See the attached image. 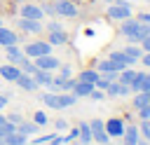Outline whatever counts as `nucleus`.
I'll list each match as a JSON object with an SVG mask.
<instances>
[{
  "label": "nucleus",
  "mask_w": 150,
  "mask_h": 145,
  "mask_svg": "<svg viewBox=\"0 0 150 145\" xmlns=\"http://www.w3.org/2000/svg\"><path fill=\"white\" fill-rule=\"evenodd\" d=\"M89 129H91V138H94V143H101V145L110 143V136H108V131H105V122L94 119V122H89Z\"/></svg>",
  "instance_id": "39448f33"
},
{
  "label": "nucleus",
  "mask_w": 150,
  "mask_h": 145,
  "mask_svg": "<svg viewBox=\"0 0 150 145\" xmlns=\"http://www.w3.org/2000/svg\"><path fill=\"white\" fill-rule=\"evenodd\" d=\"M7 122H12V124H19V122H21V115H14V112H12Z\"/></svg>",
  "instance_id": "ea45409f"
},
{
  "label": "nucleus",
  "mask_w": 150,
  "mask_h": 145,
  "mask_svg": "<svg viewBox=\"0 0 150 145\" xmlns=\"http://www.w3.org/2000/svg\"><path fill=\"white\" fill-rule=\"evenodd\" d=\"M66 126H68V124H66V119H59V122H56V129H59V131H63Z\"/></svg>",
  "instance_id": "37998d69"
},
{
  "label": "nucleus",
  "mask_w": 150,
  "mask_h": 145,
  "mask_svg": "<svg viewBox=\"0 0 150 145\" xmlns=\"http://www.w3.org/2000/svg\"><path fill=\"white\" fill-rule=\"evenodd\" d=\"M77 80H82V82H91V84H96V80H98V72H96V70H82Z\"/></svg>",
  "instance_id": "c85d7f7f"
},
{
  "label": "nucleus",
  "mask_w": 150,
  "mask_h": 145,
  "mask_svg": "<svg viewBox=\"0 0 150 145\" xmlns=\"http://www.w3.org/2000/svg\"><path fill=\"white\" fill-rule=\"evenodd\" d=\"M148 103H150V91H136V96H134V103H131V105H134L136 110H141V108H143V105H148Z\"/></svg>",
  "instance_id": "5701e85b"
},
{
  "label": "nucleus",
  "mask_w": 150,
  "mask_h": 145,
  "mask_svg": "<svg viewBox=\"0 0 150 145\" xmlns=\"http://www.w3.org/2000/svg\"><path fill=\"white\" fill-rule=\"evenodd\" d=\"M77 136H80V143H82V145L94 143V138H91V129H89V124H84V122L77 126Z\"/></svg>",
  "instance_id": "4be33fe9"
},
{
  "label": "nucleus",
  "mask_w": 150,
  "mask_h": 145,
  "mask_svg": "<svg viewBox=\"0 0 150 145\" xmlns=\"http://www.w3.org/2000/svg\"><path fill=\"white\" fill-rule=\"evenodd\" d=\"M105 145H108V143H105Z\"/></svg>",
  "instance_id": "6e6d98bb"
},
{
  "label": "nucleus",
  "mask_w": 150,
  "mask_h": 145,
  "mask_svg": "<svg viewBox=\"0 0 150 145\" xmlns=\"http://www.w3.org/2000/svg\"><path fill=\"white\" fill-rule=\"evenodd\" d=\"M150 33V23H141L136 19H124L122 21V35L129 40V42H141L145 35Z\"/></svg>",
  "instance_id": "f257e3e1"
},
{
  "label": "nucleus",
  "mask_w": 150,
  "mask_h": 145,
  "mask_svg": "<svg viewBox=\"0 0 150 145\" xmlns=\"http://www.w3.org/2000/svg\"><path fill=\"white\" fill-rule=\"evenodd\" d=\"M141 47H143V51H150V33L141 40Z\"/></svg>",
  "instance_id": "c9c22d12"
},
{
  "label": "nucleus",
  "mask_w": 150,
  "mask_h": 145,
  "mask_svg": "<svg viewBox=\"0 0 150 145\" xmlns=\"http://www.w3.org/2000/svg\"><path fill=\"white\" fill-rule=\"evenodd\" d=\"M138 115H141V119H150V103L143 105V108L138 110Z\"/></svg>",
  "instance_id": "72a5a7b5"
},
{
  "label": "nucleus",
  "mask_w": 150,
  "mask_h": 145,
  "mask_svg": "<svg viewBox=\"0 0 150 145\" xmlns=\"http://www.w3.org/2000/svg\"><path fill=\"white\" fill-rule=\"evenodd\" d=\"M124 126H127V124H124L122 119H108V122H105V131H108L110 138H122Z\"/></svg>",
  "instance_id": "1a4fd4ad"
},
{
  "label": "nucleus",
  "mask_w": 150,
  "mask_h": 145,
  "mask_svg": "<svg viewBox=\"0 0 150 145\" xmlns=\"http://www.w3.org/2000/svg\"><path fill=\"white\" fill-rule=\"evenodd\" d=\"M23 54L28 58H38V56H45V54H52V44L49 42H28L23 47Z\"/></svg>",
  "instance_id": "20e7f679"
},
{
  "label": "nucleus",
  "mask_w": 150,
  "mask_h": 145,
  "mask_svg": "<svg viewBox=\"0 0 150 145\" xmlns=\"http://www.w3.org/2000/svg\"><path fill=\"white\" fill-rule=\"evenodd\" d=\"M2 122H5V115H2V112H0V124H2Z\"/></svg>",
  "instance_id": "49530a36"
},
{
  "label": "nucleus",
  "mask_w": 150,
  "mask_h": 145,
  "mask_svg": "<svg viewBox=\"0 0 150 145\" xmlns=\"http://www.w3.org/2000/svg\"><path fill=\"white\" fill-rule=\"evenodd\" d=\"M33 122H35L38 126H45V124H47V115H45V112H35V117H33Z\"/></svg>",
  "instance_id": "7c9ffc66"
},
{
  "label": "nucleus",
  "mask_w": 150,
  "mask_h": 145,
  "mask_svg": "<svg viewBox=\"0 0 150 145\" xmlns=\"http://www.w3.org/2000/svg\"><path fill=\"white\" fill-rule=\"evenodd\" d=\"M40 9H42L45 14H54V5H52V2H45V5L40 7Z\"/></svg>",
  "instance_id": "e433bc0d"
},
{
  "label": "nucleus",
  "mask_w": 150,
  "mask_h": 145,
  "mask_svg": "<svg viewBox=\"0 0 150 145\" xmlns=\"http://www.w3.org/2000/svg\"><path fill=\"white\" fill-rule=\"evenodd\" d=\"M0 26H2V21H0Z\"/></svg>",
  "instance_id": "864d4df0"
},
{
  "label": "nucleus",
  "mask_w": 150,
  "mask_h": 145,
  "mask_svg": "<svg viewBox=\"0 0 150 145\" xmlns=\"http://www.w3.org/2000/svg\"><path fill=\"white\" fill-rule=\"evenodd\" d=\"M141 61H143V65H148V68H150V51H145V54L141 56Z\"/></svg>",
  "instance_id": "79ce46f5"
},
{
  "label": "nucleus",
  "mask_w": 150,
  "mask_h": 145,
  "mask_svg": "<svg viewBox=\"0 0 150 145\" xmlns=\"http://www.w3.org/2000/svg\"><path fill=\"white\" fill-rule=\"evenodd\" d=\"M5 105H7V96H2V94H0V110H2Z\"/></svg>",
  "instance_id": "c03bdc74"
},
{
  "label": "nucleus",
  "mask_w": 150,
  "mask_h": 145,
  "mask_svg": "<svg viewBox=\"0 0 150 145\" xmlns=\"http://www.w3.org/2000/svg\"><path fill=\"white\" fill-rule=\"evenodd\" d=\"M122 138H124V145H136V143H138V126H134V124L124 126Z\"/></svg>",
  "instance_id": "6ab92c4d"
},
{
  "label": "nucleus",
  "mask_w": 150,
  "mask_h": 145,
  "mask_svg": "<svg viewBox=\"0 0 150 145\" xmlns=\"http://www.w3.org/2000/svg\"><path fill=\"white\" fill-rule=\"evenodd\" d=\"M23 19H35V21H40L42 16H45V12L38 7V5H23L21 7V12H19Z\"/></svg>",
  "instance_id": "9b49d317"
},
{
  "label": "nucleus",
  "mask_w": 150,
  "mask_h": 145,
  "mask_svg": "<svg viewBox=\"0 0 150 145\" xmlns=\"http://www.w3.org/2000/svg\"><path fill=\"white\" fill-rule=\"evenodd\" d=\"M73 145H82V143H73Z\"/></svg>",
  "instance_id": "3c124183"
},
{
  "label": "nucleus",
  "mask_w": 150,
  "mask_h": 145,
  "mask_svg": "<svg viewBox=\"0 0 150 145\" xmlns=\"http://www.w3.org/2000/svg\"><path fill=\"white\" fill-rule=\"evenodd\" d=\"M47 30H61V23H56V21H49V23H47Z\"/></svg>",
  "instance_id": "58836bf2"
},
{
  "label": "nucleus",
  "mask_w": 150,
  "mask_h": 145,
  "mask_svg": "<svg viewBox=\"0 0 150 145\" xmlns=\"http://www.w3.org/2000/svg\"><path fill=\"white\" fill-rule=\"evenodd\" d=\"M94 91V84L91 82H82V80H75V87H73V94L80 98V96H89Z\"/></svg>",
  "instance_id": "a211bd4d"
},
{
  "label": "nucleus",
  "mask_w": 150,
  "mask_h": 145,
  "mask_svg": "<svg viewBox=\"0 0 150 145\" xmlns=\"http://www.w3.org/2000/svg\"><path fill=\"white\" fill-rule=\"evenodd\" d=\"M52 5H54V14L56 16H68V19L70 16H77V7L70 0H54Z\"/></svg>",
  "instance_id": "423d86ee"
},
{
  "label": "nucleus",
  "mask_w": 150,
  "mask_h": 145,
  "mask_svg": "<svg viewBox=\"0 0 150 145\" xmlns=\"http://www.w3.org/2000/svg\"><path fill=\"white\" fill-rule=\"evenodd\" d=\"M108 58H110V61H112L120 70H124V68H129V65H131V61L127 58V54H124V51H112Z\"/></svg>",
  "instance_id": "aec40b11"
},
{
  "label": "nucleus",
  "mask_w": 150,
  "mask_h": 145,
  "mask_svg": "<svg viewBox=\"0 0 150 145\" xmlns=\"http://www.w3.org/2000/svg\"><path fill=\"white\" fill-rule=\"evenodd\" d=\"M129 89H134V91H150V72H136V77L129 84Z\"/></svg>",
  "instance_id": "0eeeda50"
},
{
  "label": "nucleus",
  "mask_w": 150,
  "mask_h": 145,
  "mask_svg": "<svg viewBox=\"0 0 150 145\" xmlns=\"http://www.w3.org/2000/svg\"><path fill=\"white\" fill-rule=\"evenodd\" d=\"M105 2H115V0H105Z\"/></svg>",
  "instance_id": "8fccbe9b"
},
{
  "label": "nucleus",
  "mask_w": 150,
  "mask_h": 145,
  "mask_svg": "<svg viewBox=\"0 0 150 145\" xmlns=\"http://www.w3.org/2000/svg\"><path fill=\"white\" fill-rule=\"evenodd\" d=\"M19 28L23 30V33H42V23L40 21H35V19H19Z\"/></svg>",
  "instance_id": "f8f14e48"
},
{
  "label": "nucleus",
  "mask_w": 150,
  "mask_h": 145,
  "mask_svg": "<svg viewBox=\"0 0 150 145\" xmlns=\"http://www.w3.org/2000/svg\"><path fill=\"white\" fill-rule=\"evenodd\" d=\"M5 56H7V61H9V63L19 65V61H21L26 54H23V51H21L16 44H9V47H5Z\"/></svg>",
  "instance_id": "2eb2a0df"
},
{
  "label": "nucleus",
  "mask_w": 150,
  "mask_h": 145,
  "mask_svg": "<svg viewBox=\"0 0 150 145\" xmlns=\"http://www.w3.org/2000/svg\"><path fill=\"white\" fill-rule=\"evenodd\" d=\"M59 65H61L59 58L52 56V54H45V56H38V58H35V68H40V70H54V68H59Z\"/></svg>",
  "instance_id": "6e6552de"
},
{
  "label": "nucleus",
  "mask_w": 150,
  "mask_h": 145,
  "mask_svg": "<svg viewBox=\"0 0 150 145\" xmlns=\"http://www.w3.org/2000/svg\"><path fill=\"white\" fill-rule=\"evenodd\" d=\"M145 2H150V0H145Z\"/></svg>",
  "instance_id": "5fc2aeb1"
},
{
  "label": "nucleus",
  "mask_w": 150,
  "mask_h": 145,
  "mask_svg": "<svg viewBox=\"0 0 150 145\" xmlns=\"http://www.w3.org/2000/svg\"><path fill=\"white\" fill-rule=\"evenodd\" d=\"M98 72H101V75H103V72H120V68H117L110 58H105V61L98 63Z\"/></svg>",
  "instance_id": "cd10ccee"
},
{
  "label": "nucleus",
  "mask_w": 150,
  "mask_h": 145,
  "mask_svg": "<svg viewBox=\"0 0 150 145\" xmlns=\"http://www.w3.org/2000/svg\"><path fill=\"white\" fill-rule=\"evenodd\" d=\"M47 42H49V44H66V42H68V35H66L63 28H61V30H49Z\"/></svg>",
  "instance_id": "412c9836"
},
{
  "label": "nucleus",
  "mask_w": 150,
  "mask_h": 145,
  "mask_svg": "<svg viewBox=\"0 0 150 145\" xmlns=\"http://www.w3.org/2000/svg\"><path fill=\"white\" fill-rule=\"evenodd\" d=\"M136 145H150V143H148V140H138Z\"/></svg>",
  "instance_id": "a18cd8bd"
},
{
  "label": "nucleus",
  "mask_w": 150,
  "mask_h": 145,
  "mask_svg": "<svg viewBox=\"0 0 150 145\" xmlns=\"http://www.w3.org/2000/svg\"><path fill=\"white\" fill-rule=\"evenodd\" d=\"M59 68H61V65H59ZM70 75H73V70H70V68H68V65H63V68H61V70H59V77H63V80H68V77H70Z\"/></svg>",
  "instance_id": "473e14b6"
},
{
  "label": "nucleus",
  "mask_w": 150,
  "mask_h": 145,
  "mask_svg": "<svg viewBox=\"0 0 150 145\" xmlns=\"http://www.w3.org/2000/svg\"><path fill=\"white\" fill-rule=\"evenodd\" d=\"M75 101H77V96L75 94H56V91H49V94H45L42 96V103L47 105V108H54V110H63V108H70V105H75Z\"/></svg>",
  "instance_id": "f03ea898"
},
{
  "label": "nucleus",
  "mask_w": 150,
  "mask_h": 145,
  "mask_svg": "<svg viewBox=\"0 0 150 145\" xmlns=\"http://www.w3.org/2000/svg\"><path fill=\"white\" fill-rule=\"evenodd\" d=\"M33 80H35V84H38V87H49L54 77H52V70H40V68H35Z\"/></svg>",
  "instance_id": "ddd939ff"
},
{
  "label": "nucleus",
  "mask_w": 150,
  "mask_h": 145,
  "mask_svg": "<svg viewBox=\"0 0 150 145\" xmlns=\"http://www.w3.org/2000/svg\"><path fill=\"white\" fill-rule=\"evenodd\" d=\"M145 122H148V126H150V119H145Z\"/></svg>",
  "instance_id": "09e8293b"
},
{
  "label": "nucleus",
  "mask_w": 150,
  "mask_h": 145,
  "mask_svg": "<svg viewBox=\"0 0 150 145\" xmlns=\"http://www.w3.org/2000/svg\"><path fill=\"white\" fill-rule=\"evenodd\" d=\"M16 2H23V0H16Z\"/></svg>",
  "instance_id": "603ef678"
},
{
  "label": "nucleus",
  "mask_w": 150,
  "mask_h": 145,
  "mask_svg": "<svg viewBox=\"0 0 150 145\" xmlns=\"http://www.w3.org/2000/svg\"><path fill=\"white\" fill-rule=\"evenodd\" d=\"M122 51L127 54V58H129L131 63H134V61H138V58L143 56V51H141L138 47H134V44H129V47H127V49H122Z\"/></svg>",
  "instance_id": "bb28decb"
},
{
  "label": "nucleus",
  "mask_w": 150,
  "mask_h": 145,
  "mask_svg": "<svg viewBox=\"0 0 150 145\" xmlns=\"http://www.w3.org/2000/svg\"><path fill=\"white\" fill-rule=\"evenodd\" d=\"M23 70L19 68V65H14V63H5V65H0V75L7 80V82H16V77L21 75Z\"/></svg>",
  "instance_id": "9d476101"
},
{
  "label": "nucleus",
  "mask_w": 150,
  "mask_h": 145,
  "mask_svg": "<svg viewBox=\"0 0 150 145\" xmlns=\"http://www.w3.org/2000/svg\"><path fill=\"white\" fill-rule=\"evenodd\" d=\"M52 138H54V133H47V136H40V138H35L33 143H35V145H45V143H49Z\"/></svg>",
  "instance_id": "2f4dec72"
},
{
  "label": "nucleus",
  "mask_w": 150,
  "mask_h": 145,
  "mask_svg": "<svg viewBox=\"0 0 150 145\" xmlns=\"http://www.w3.org/2000/svg\"><path fill=\"white\" fill-rule=\"evenodd\" d=\"M129 91H131V89H129L127 84L117 82V80H115V82H110V84L105 87V94H108V96H127Z\"/></svg>",
  "instance_id": "4468645a"
},
{
  "label": "nucleus",
  "mask_w": 150,
  "mask_h": 145,
  "mask_svg": "<svg viewBox=\"0 0 150 145\" xmlns=\"http://www.w3.org/2000/svg\"><path fill=\"white\" fill-rule=\"evenodd\" d=\"M14 131H16V124H12V122H7V119L0 124V138H7V136L14 133Z\"/></svg>",
  "instance_id": "c756f323"
},
{
  "label": "nucleus",
  "mask_w": 150,
  "mask_h": 145,
  "mask_svg": "<svg viewBox=\"0 0 150 145\" xmlns=\"http://www.w3.org/2000/svg\"><path fill=\"white\" fill-rule=\"evenodd\" d=\"M136 21H141V23H150V14H138Z\"/></svg>",
  "instance_id": "a19ab883"
},
{
  "label": "nucleus",
  "mask_w": 150,
  "mask_h": 145,
  "mask_svg": "<svg viewBox=\"0 0 150 145\" xmlns=\"http://www.w3.org/2000/svg\"><path fill=\"white\" fill-rule=\"evenodd\" d=\"M134 77H136V70H129V68H124V70L117 72V82H122V84H127V87L134 82Z\"/></svg>",
  "instance_id": "a878e982"
},
{
  "label": "nucleus",
  "mask_w": 150,
  "mask_h": 145,
  "mask_svg": "<svg viewBox=\"0 0 150 145\" xmlns=\"http://www.w3.org/2000/svg\"><path fill=\"white\" fill-rule=\"evenodd\" d=\"M26 143H28V136H23L19 131H14V133H9L5 138V145H26Z\"/></svg>",
  "instance_id": "b1692460"
},
{
  "label": "nucleus",
  "mask_w": 150,
  "mask_h": 145,
  "mask_svg": "<svg viewBox=\"0 0 150 145\" xmlns=\"http://www.w3.org/2000/svg\"><path fill=\"white\" fill-rule=\"evenodd\" d=\"M0 145H5V138H0Z\"/></svg>",
  "instance_id": "de8ad7c7"
},
{
  "label": "nucleus",
  "mask_w": 150,
  "mask_h": 145,
  "mask_svg": "<svg viewBox=\"0 0 150 145\" xmlns=\"http://www.w3.org/2000/svg\"><path fill=\"white\" fill-rule=\"evenodd\" d=\"M89 98H94V101H101V98H103V91H96V87H94V91L89 94Z\"/></svg>",
  "instance_id": "4c0bfd02"
},
{
  "label": "nucleus",
  "mask_w": 150,
  "mask_h": 145,
  "mask_svg": "<svg viewBox=\"0 0 150 145\" xmlns=\"http://www.w3.org/2000/svg\"><path fill=\"white\" fill-rule=\"evenodd\" d=\"M16 40H19V35H16L14 30H9V28H5V26H0V44H2V47H9V44H16Z\"/></svg>",
  "instance_id": "f3484780"
},
{
  "label": "nucleus",
  "mask_w": 150,
  "mask_h": 145,
  "mask_svg": "<svg viewBox=\"0 0 150 145\" xmlns=\"http://www.w3.org/2000/svg\"><path fill=\"white\" fill-rule=\"evenodd\" d=\"M38 129H40V126H38L35 122H33V124H30V122H19V124H16V131L23 133V136H33Z\"/></svg>",
  "instance_id": "393cba45"
},
{
  "label": "nucleus",
  "mask_w": 150,
  "mask_h": 145,
  "mask_svg": "<svg viewBox=\"0 0 150 145\" xmlns=\"http://www.w3.org/2000/svg\"><path fill=\"white\" fill-rule=\"evenodd\" d=\"M141 131H143V136H145V140L150 143V126H148V122L143 119V124H141Z\"/></svg>",
  "instance_id": "f704fd0d"
},
{
  "label": "nucleus",
  "mask_w": 150,
  "mask_h": 145,
  "mask_svg": "<svg viewBox=\"0 0 150 145\" xmlns=\"http://www.w3.org/2000/svg\"><path fill=\"white\" fill-rule=\"evenodd\" d=\"M16 84H19L23 91H35V89H38V84H35L33 75H28V72H21V75L16 77Z\"/></svg>",
  "instance_id": "dca6fc26"
},
{
  "label": "nucleus",
  "mask_w": 150,
  "mask_h": 145,
  "mask_svg": "<svg viewBox=\"0 0 150 145\" xmlns=\"http://www.w3.org/2000/svg\"><path fill=\"white\" fill-rule=\"evenodd\" d=\"M108 16L115 19V21H124V19L131 16V5H129L127 0H115V2H110V7H108Z\"/></svg>",
  "instance_id": "7ed1b4c3"
}]
</instances>
